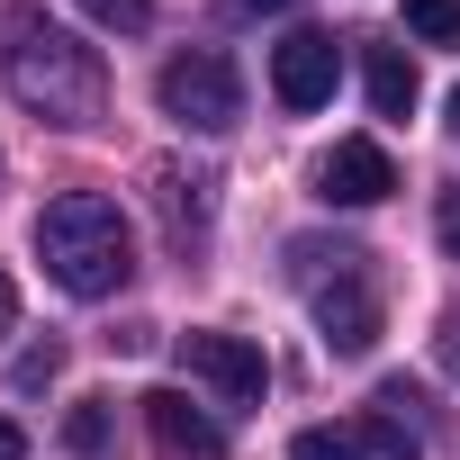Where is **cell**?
<instances>
[{
    "instance_id": "18",
    "label": "cell",
    "mask_w": 460,
    "mask_h": 460,
    "mask_svg": "<svg viewBox=\"0 0 460 460\" xmlns=\"http://www.w3.org/2000/svg\"><path fill=\"white\" fill-rule=\"evenodd\" d=\"M235 19H280V10H298V0H226Z\"/></svg>"
},
{
    "instance_id": "19",
    "label": "cell",
    "mask_w": 460,
    "mask_h": 460,
    "mask_svg": "<svg viewBox=\"0 0 460 460\" xmlns=\"http://www.w3.org/2000/svg\"><path fill=\"white\" fill-rule=\"evenodd\" d=\"M0 460H28V433H19L10 415H0Z\"/></svg>"
},
{
    "instance_id": "6",
    "label": "cell",
    "mask_w": 460,
    "mask_h": 460,
    "mask_svg": "<svg viewBox=\"0 0 460 460\" xmlns=\"http://www.w3.org/2000/svg\"><path fill=\"white\" fill-rule=\"evenodd\" d=\"M334 82H343V46L325 37V28H298L280 55H271V91H280V109H325L334 100Z\"/></svg>"
},
{
    "instance_id": "4",
    "label": "cell",
    "mask_w": 460,
    "mask_h": 460,
    "mask_svg": "<svg viewBox=\"0 0 460 460\" xmlns=\"http://www.w3.org/2000/svg\"><path fill=\"white\" fill-rule=\"evenodd\" d=\"M154 100H163V118L190 127V136H226V127L244 118V82H235V64L208 55V46L172 55V64L154 73Z\"/></svg>"
},
{
    "instance_id": "8",
    "label": "cell",
    "mask_w": 460,
    "mask_h": 460,
    "mask_svg": "<svg viewBox=\"0 0 460 460\" xmlns=\"http://www.w3.org/2000/svg\"><path fill=\"white\" fill-rule=\"evenodd\" d=\"M145 424H154V442H163L172 460H226V424L199 415L181 388H154V397H145Z\"/></svg>"
},
{
    "instance_id": "1",
    "label": "cell",
    "mask_w": 460,
    "mask_h": 460,
    "mask_svg": "<svg viewBox=\"0 0 460 460\" xmlns=\"http://www.w3.org/2000/svg\"><path fill=\"white\" fill-rule=\"evenodd\" d=\"M0 73H10V91L37 118H55V127H91L109 109L100 46H82L73 28H55L37 0H10V10H0Z\"/></svg>"
},
{
    "instance_id": "20",
    "label": "cell",
    "mask_w": 460,
    "mask_h": 460,
    "mask_svg": "<svg viewBox=\"0 0 460 460\" xmlns=\"http://www.w3.org/2000/svg\"><path fill=\"white\" fill-rule=\"evenodd\" d=\"M19 325V289H10V271H0V334Z\"/></svg>"
},
{
    "instance_id": "22",
    "label": "cell",
    "mask_w": 460,
    "mask_h": 460,
    "mask_svg": "<svg viewBox=\"0 0 460 460\" xmlns=\"http://www.w3.org/2000/svg\"><path fill=\"white\" fill-rule=\"evenodd\" d=\"M451 136H460V91H451Z\"/></svg>"
},
{
    "instance_id": "11",
    "label": "cell",
    "mask_w": 460,
    "mask_h": 460,
    "mask_svg": "<svg viewBox=\"0 0 460 460\" xmlns=\"http://www.w3.org/2000/svg\"><path fill=\"white\" fill-rule=\"evenodd\" d=\"M154 190H163V208H172V235L190 244L199 226H208V181H181V172H154Z\"/></svg>"
},
{
    "instance_id": "9",
    "label": "cell",
    "mask_w": 460,
    "mask_h": 460,
    "mask_svg": "<svg viewBox=\"0 0 460 460\" xmlns=\"http://www.w3.org/2000/svg\"><path fill=\"white\" fill-rule=\"evenodd\" d=\"M361 82H370V109L379 118H406L415 109V64L397 46H361Z\"/></svg>"
},
{
    "instance_id": "17",
    "label": "cell",
    "mask_w": 460,
    "mask_h": 460,
    "mask_svg": "<svg viewBox=\"0 0 460 460\" xmlns=\"http://www.w3.org/2000/svg\"><path fill=\"white\" fill-rule=\"evenodd\" d=\"M433 226H442V253L460 262V190H442V208H433Z\"/></svg>"
},
{
    "instance_id": "13",
    "label": "cell",
    "mask_w": 460,
    "mask_h": 460,
    "mask_svg": "<svg viewBox=\"0 0 460 460\" xmlns=\"http://www.w3.org/2000/svg\"><path fill=\"white\" fill-rule=\"evenodd\" d=\"M406 28L424 46H460V0H406Z\"/></svg>"
},
{
    "instance_id": "15",
    "label": "cell",
    "mask_w": 460,
    "mask_h": 460,
    "mask_svg": "<svg viewBox=\"0 0 460 460\" xmlns=\"http://www.w3.org/2000/svg\"><path fill=\"white\" fill-rule=\"evenodd\" d=\"M82 10H91L100 28H118V37H136V28H154V0H82Z\"/></svg>"
},
{
    "instance_id": "2",
    "label": "cell",
    "mask_w": 460,
    "mask_h": 460,
    "mask_svg": "<svg viewBox=\"0 0 460 460\" xmlns=\"http://www.w3.org/2000/svg\"><path fill=\"white\" fill-rule=\"evenodd\" d=\"M37 262H46V280L73 289V298H118V289L136 280V235H127L118 199H100V190L46 199V217H37Z\"/></svg>"
},
{
    "instance_id": "3",
    "label": "cell",
    "mask_w": 460,
    "mask_h": 460,
    "mask_svg": "<svg viewBox=\"0 0 460 460\" xmlns=\"http://www.w3.org/2000/svg\"><path fill=\"white\" fill-rule=\"evenodd\" d=\"M289 262H298V280H307V307H316V325H325V343L352 361V352H370L379 343V289H370V271H361V253L352 244H289Z\"/></svg>"
},
{
    "instance_id": "14",
    "label": "cell",
    "mask_w": 460,
    "mask_h": 460,
    "mask_svg": "<svg viewBox=\"0 0 460 460\" xmlns=\"http://www.w3.org/2000/svg\"><path fill=\"white\" fill-rule=\"evenodd\" d=\"M64 442H73L82 460H100V451H109V406H100V397H82V406H73V424H64Z\"/></svg>"
},
{
    "instance_id": "21",
    "label": "cell",
    "mask_w": 460,
    "mask_h": 460,
    "mask_svg": "<svg viewBox=\"0 0 460 460\" xmlns=\"http://www.w3.org/2000/svg\"><path fill=\"white\" fill-rule=\"evenodd\" d=\"M442 361H451V379H460V316H451V334H442Z\"/></svg>"
},
{
    "instance_id": "5",
    "label": "cell",
    "mask_w": 460,
    "mask_h": 460,
    "mask_svg": "<svg viewBox=\"0 0 460 460\" xmlns=\"http://www.w3.org/2000/svg\"><path fill=\"white\" fill-rule=\"evenodd\" d=\"M181 370H190V379H208L226 406H262V388H271L262 343H244V334H208V325H190V334H181Z\"/></svg>"
},
{
    "instance_id": "7",
    "label": "cell",
    "mask_w": 460,
    "mask_h": 460,
    "mask_svg": "<svg viewBox=\"0 0 460 460\" xmlns=\"http://www.w3.org/2000/svg\"><path fill=\"white\" fill-rule=\"evenodd\" d=\"M397 190V163H388V145H370V136H343L325 163H316V199H334V208H379Z\"/></svg>"
},
{
    "instance_id": "10",
    "label": "cell",
    "mask_w": 460,
    "mask_h": 460,
    "mask_svg": "<svg viewBox=\"0 0 460 460\" xmlns=\"http://www.w3.org/2000/svg\"><path fill=\"white\" fill-rule=\"evenodd\" d=\"M352 433H361V460H424L415 424H406V415H388V406H370V415H361Z\"/></svg>"
},
{
    "instance_id": "12",
    "label": "cell",
    "mask_w": 460,
    "mask_h": 460,
    "mask_svg": "<svg viewBox=\"0 0 460 460\" xmlns=\"http://www.w3.org/2000/svg\"><path fill=\"white\" fill-rule=\"evenodd\" d=\"M289 460H361V433H352V424H307V433L289 442Z\"/></svg>"
},
{
    "instance_id": "16",
    "label": "cell",
    "mask_w": 460,
    "mask_h": 460,
    "mask_svg": "<svg viewBox=\"0 0 460 460\" xmlns=\"http://www.w3.org/2000/svg\"><path fill=\"white\" fill-rule=\"evenodd\" d=\"M55 370H64V352H55V343H37V352H28V361H19V388H46V379H55Z\"/></svg>"
}]
</instances>
